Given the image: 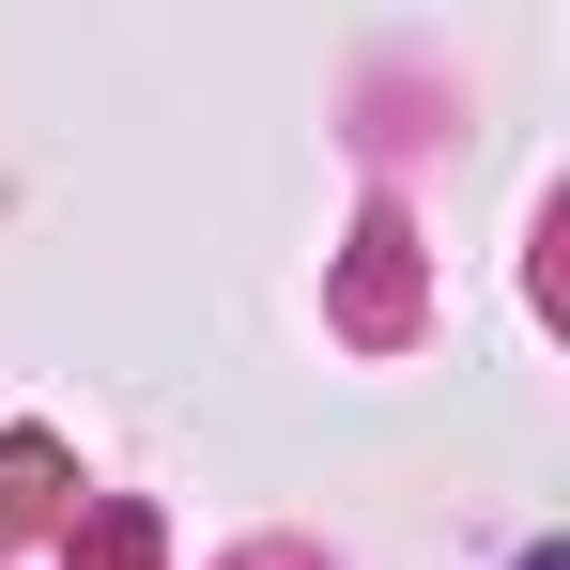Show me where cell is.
I'll return each instance as SVG.
<instances>
[{
	"mask_svg": "<svg viewBox=\"0 0 570 570\" xmlns=\"http://www.w3.org/2000/svg\"><path fill=\"white\" fill-rule=\"evenodd\" d=\"M524 570H570V540H540V556H524Z\"/></svg>",
	"mask_w": 570,
	"mask_h": 570,
	"instance_id": "cell-1",
	"label": "cell"
}]
</instances>
